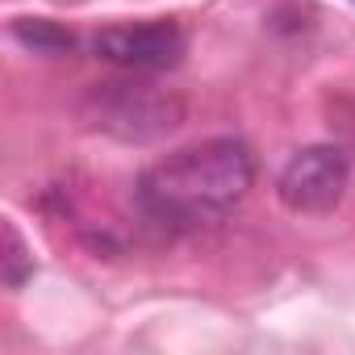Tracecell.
<instances>
[{
	"label": "cell",
	"instance_id": "5b68a950",
	"mask_svg": "<svg viewBox=\"0 0 355 355\" xmlns=\"http://www.w3.org/2000/svg\"><path fill=\"white\" fill-rule=\"evenodd\" d=\"M13 38L21 46L38 51V55H67L76 46V34L63 30V26H55V21H46V17H21V21H13Z\"/></svg>",
	"mask_w": 355,
	"mask_h": 355
},
{
	"label": "cell",
	"instance_id": "3957f363",
	"mask_svg": "<svg viewBox=\"0 0 355 355\" xmlns=\"http://www.w3.org/2000/svg\"><path fill=\"white\" fill-rule=\"evenodd\" d=\"M347 155L338 146H301L276 175V197L288 214H305V218H318V214H330L343 193H347Z\"/></svg>",
	"mask_w": 355,
	"mask_h": 355
},
{
	"label": "cell",
	"instance_id": "277c9868",
	"mask_svg": "<svg viewBox=\"0 0 355 355\" xmlns=\"http://www.w3.org/2000/svg\"><path fill=\"white\" fill-rule=\"evenodd\" d=\"M92 109H96V125L117 134V138H155L163 130L180 125V101L167 96L155 84L130 80V84H96L92 88Z\"/></svg>",
	"mask_w": 355,
	"mask_h": 355
},
{
	"label": "cell",
	"instance_id": "8992f818",
	"mask_svg": "<svg viewBox=\"0 0 355 355\" xmlns=\"http://www.w3.org/2000/svg\"><path fill=\"white\" fill-rule=\"evenodd\" d=\"M0 263H5V284L9 288H21L34 276V255H30V247H26V239L17 234L13 222H5V255H0Z\"/></svg>",
	"mask_w": 355,
	"mask_h": 355
},
{
	"label": "cell",
	"instance_id": "6da1fadb",
	"mask_svg": "<svg viewBox=\"0 0 355 355\" xmlns=\"http://www.w3.org/2000/svg\"><path fill=\"white\" fill-rule=\"evenodd\" d=\"M255 184V155L243 138H205L150 163L138 180V205L150 222L197 230L234 214Z\"/></svg>",
	"mask_w": 355,
	"mask_h": 355
},
{
	"label": "cell",
	"instance_id": "7a4b0ae2",
	"mask_svg": "<svg viewBox=\"0 0 355 355\" xmlns=\"http://www.w3.org/2000/svg\"><path fill=\"white\" fill-rule=\"evenodd\" d=\"M189 38L184 30L155 17V21H125V26H105L92 34V55L130 71V76H159L184 63Z\"/></svg>",
	"mask_w": 355,
	"mask_h": 355
}]
</instances>
